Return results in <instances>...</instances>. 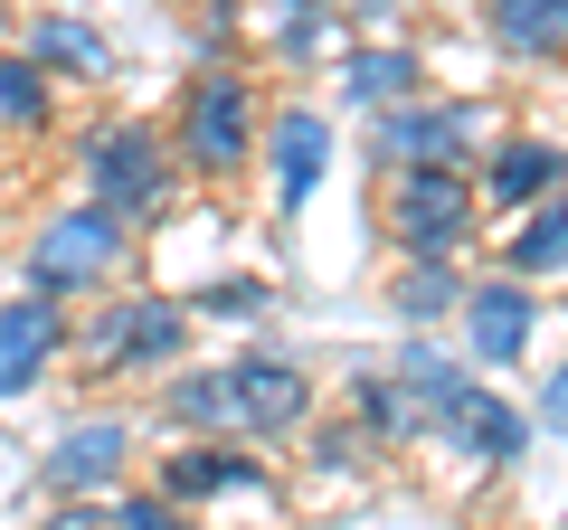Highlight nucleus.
<instances>
[{"label":"nucleus","instance_id":"f257e3e1","mask_svg":"<svg viewBox=\"0 0 568 530\" xmlns=\"http://www.w3.org/2000/svg\"><path fill=\"white\" fill-rule=\"evenodd\" d=\"M114 256H123V218L114 208H58V218L29 237V294H48L58 304L67 285H95V275H114Z\"/></svg>","mask_w":568,"mask_h":530},{"label":"nucleus","instance_id":"f03ea898","mask_svg":"<svg viewBox=\"0 0 568 530\" xmlns=\"http://www.w3.org/2000/svg\"><path fill=\"white\" fill-rule=\"evenodd\" d=\"M388 227H398L407 256H455L474 227V190L455 181L446 162H417V171H388Z\"/></svg>","mask_w":568,"mask_h":530},{"label":"nucleus","instance_id":"7ed1b4c3","mask_svg":"<svg viewBox=\"0 0 568 530\" xmlns=\"http://www.w3.org/2000/svg\"><path fill=\"white\" fill-rule=\"evenodd\" d=\"M246 143H256V104H246V77H200L181 104V162L200 171H237Z\"/></svg>","mask_w":568,"mask_h":530},{"label":"nucleus","instance_id":"20e7f679","mask_svg":"<svg viewBox=\"0 0 568 530\" xmlns=\"http://www.w3.org/2000/svg\"><path fill=\"white\" fill-rule=\"evenodd\" d=\"M85 181H95V208H114V218H142V208L171 200V171L152 152V133H95Z\"/></svg>","mask_w":568,"mask_h":530},{"label":"nucleus","instance_id":"39448f33","mask_svg":"<svg viewBox=\"0 0 568 530\" xmlns=\"http://www.w3.org/2000/svg\"><path fill=\"white\" fill-rule=\"evenodd\" d=\"M67 323L48 294H20V304H0V398H29V388L48 379V360H58Z\"/></svg>","mask_w":568,"mask_h":530},{"label":"nucleus","instance_id":"423d86ee","mask_svg":"<svg viewBox=\"0 0 568 530\" xmlns=\"http://www.w3.org/2000/svg\"><path fill=\"white\" fill-rule=\"evenodd\" d=\"M474 143V114L465 104H417V114H379V152H388V171H417V162H446L455 171V152Z\"/></svg>","mask_w":568,"mask_h":530},{"label":"nucleus","instance_id":"0eeeda50","mask_svg":"<svg viewBox=\"0 0 568 530\" xmlns=\"http://www.w3.org/2000/svg\"><path fill=\"white\" fill-rule=\"evenodd\" d=\"M465 332H474V350H484L493 369H511L530 350V285H511V275L503 285H474L465 294Z\"/></svg>","mask_w":568,"mask_h":530},{"label":"nucleus","instance_id":"6e6552de","mask_svg":"<svg viewBox=\"0 0 568 530\" xmlns=\"http://www.w3.org/2000/svg\"><path fill=\"white\" fill-rule=\"evenodd\" d=\"M323 171H332V123L323 114H275V181H284V208H304L313 190H323Z\"/></svg>","mask_w":568,"mask_h":530},{"label":"nucleus","instance_id":"1a4fd4ad","mask_svg":"<svg viewBox=\"0 0 568 530\" xmlns=\"http://www.w3.org/2000/svg\"><path fill=\"white\" fill-rule=\"evenodd\" d=\"M446 436H455V455H484V465H503V455H521V417L493 398V388H455L446 408Z\"/></svg>","mask_w":568,"mask_h":530},{"label":"nucleus","instance_id":"9d476101","mask_svg":"<svg viewBox=\"0 0 568 530\" xmlns=\"http://www.w3.org/2000/svg\"><path fill=\"white\" fill-rule=\"evenodd\" d=\"M227 379H237V417H246V427H265V436L294 427V417L313 408V388L294 379L284 360H246V369H227Z\"/></svg>","mask_w":568,"mask_h":530},{"label":"nucleus","instance_id":"9b49d317","mask_svg":"<svg viewBox=\"0 0 568 530\" xmlns=\"http://www.w3.org/2000/svg\"><path fill=\"white\" fill-rule=\"evenodd\" d=\"M123 473V427H67L58 455H48V483L58 492H95Z\"/></svg>","mask_w":568,"mask_h":530},{"label":"nucleus","instance_id":"f8f14e48","mask_svg":"<svg viewBox=\"0 0 568 530\" xmlns=\"http://www.w3.org/2000/svg\"><path fill=\"white\" fill-rule=\"evenodd\" d=\"M171 350H181V313H171V304H123L114 332L95 342V360L123 369V360H171Z\"/></svg>","mask_w":568,"mask_h":530},{"label":"nucleus","instance_id":"ddd939ff","mask_svg":"<svg viewBox=\"0 0 568 530\" xmlns=\"http://www.w3.org/2000/svg\"><path fill=\"white\" fill-rule=\"evenodd\" d=\"M559 152L549 143H503L493 152V171H484V200H503V208H530V200H549V190H559Z\"/></svg>","mask_w":568,"mask_h":530},{"label":"nucleus","instance_id":"4468645a","mask_svg":"<svg viewBox=\"0 0 568 530\" xmlns=\"http://www.w3.org/2000/svg\"><path fill=\"white\" fill-rule=\"evenodd\" d=\"M493 39L521 58H559L568 48V0H493Z\"/></svg>","mask_w":568,"mask_h":530},{"label":"nucleus","instance_id":"2eb2a0df","mask_svg":"<svg viewBox=\"0 0 568 530\" xmlns=\"http://www.w3.org/2000/svg\"><path fill=\"white\" fill-rule=\"evenodd\" d=\"M503 265H511V285H530V275H549V265H568V200H549V208H530V227L503 246Z\"/></svg>","mask_w":568,"mask_h":530},{"label":"nucleus","instance_id":"dca6fc26","mask_svg":"<svg viewBox=\"0 0 568 530\" xmlns=\"http://www.w3.org/2000/svg\"><path fill=\"white\" fill-rule=\"evenodd\" d=\"M351 104H388V114H398L407 95H417V58H407V48H369V58H351Z\"/></svg>","mask_w":568,"mask_h":530},{"label":"nucleus","instance_id":"f3484780","mask_svg":"<svg viewBox=\"0 0 568 530\" xmlns=\"http://www.w3.org/2000/svg\"><path fill=\"white\" fill-rule=\"evenodd\" d=\"M171 417H190V427H246V417H237V379H227V369L181 379V388H171Z\"/></svg>","mask_w":568,"mask_h":530},{"label":"nucleus","instance_id":"a211bd4d","mask_svg":"<svg viewBox=\"0 0 568 530\" xmlns=\"http://www.w3.org/2000/svg\"><path fill=\"white\" fill-rule=\"evenodd\" d=\"M39 67H77V77H104V39L95 29H77V20H39Z\"/></svg>","mask_w":568,"mask_h":530},{"label":"nucleus","instance_id":"6ab92c4d","mask_svg":"<svg viewBox=\"0 0 568 530\" xmlns=\"http://www.w3.org/2000/svg\"><path fill=\"white\" fill-rule=\"evenodd\" d=\"M446 304H465V294H455V256H417V275L398 285V313L407 323H436Z\"/></svg>","mask_w":568,"mask_h":530},{"label":"nucleus","instance_id":"aec40b11","mask_svg":"<svg viewBox=\"0 0 568 530\" xmlns=\"http://www.w3.org/2000/svg\"><path fill=\"white\" fill-rule=\"evenodd\" d=\"M361 417H369L379 436H407V427L426 417V398H417L407 379H369V388H361Z\"/></svg>","mask_w":568,"mask_h":530},{"label":"nucleus","instance_id":"412c9836","mask_svg":"<svg viewBox=\"0 0 568 530\" xmlns=\"http://www.w3.org/2000/svg\"><path fill=\"white\" fill-rule=\"evenodd\" d=\"M219 483H256V473H246L227 446H200V455H181V465H171V492H219Z\"/></svg>","mask_w":568,"mask_h":530},{"label":"nucleus","instance_id":"4be33fe9","mask_svg":"<svg viewBox=\"0 0 568 530\" xmlns=\"http://www.w3.org/2000/svg\"><path fill=\"white\" fill-rule=\"evenodd\" d=\"M39 114H48V85H39V67L0 58V123H39Z\"/></svg>","mask_w":568,"mask_h":530},{"label":"nucleus","instance_id":"5701e85b","mask_svg":"<svg viewBox=\"0 0 568 530\" xmlns=\"http://www.w3.org/2000/svg\"><path fill=\"white\" fill-rule=\"evenodd\" d=\"M256 304H265L256 285H219V294H209V313H227V323H237V313H256Z\"/></svg>","mask_w":568,"mask_h":530},{"label":"nucleus","instance_id":"b1692460","mask_svg":"<svg viewBox=\"0 0 568 530\" xmlns=\"http://www.w3.org/2000/svg\"><path fill=\"white\" fill-rule=\"evenodd\" d=\"M540 427H559V436H568V369L540 388Z\"/></svg>","mask_w":568,"mask_h":530},{"label":"nucleus","instance_id":"393cba45","mask_svg":"<svg viewBox=\"0 0 568 530\" xmlns=\"http://www.w3.org/2000/svg\"><path fill=\"white\" fill-rule=\"evenodd\" d=\"M114 530H181V521H171V511H162V502H133V511H123V521H114Z\"/></svg>","mask_w":568,"mask_h":530}]
</instances>
